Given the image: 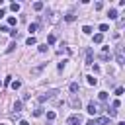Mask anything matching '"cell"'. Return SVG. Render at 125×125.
I'll use <instances>...</instances> for the list:
<instances>
[{
	"label": "cell",
	"instance_id": "obj_20",
	"mask_svg": "<svg viewBox=\"0 0 125 125\" xmlns=\"http://www.w3.org/2000/svg\"><path fill=\"white\" fill-rule=\"evenodd\" d=\"M55 41H57V35H49V39H47V43H49V45H53Z\"/></svg>",
	"mask_w": 125,
	"mask_h": 125
},
{
	"label": "cell",
	"instance_id": "obj_6",
	"mask_svg": "<svg viewBox=\"0 0 125 125\" xmlns=\"http://www.w3.org/2000/svg\"><path fill=\"white\" fill-rule=\"evenodd\" d=\"M94 123H96V125H111L109 117H98V119H96Z\"/></svg>",
	"mask_w": 125,
	"mask_h": 125
},
{
	"label": "cell",
	"instance_id": "obj_8",
	"mask_svg": "<svg viewBox=\"0 0 125 125\" xmlns=\"http://www.w3.org/2000/svg\"><path fill=\"white\" fill-rule=\"evenodd\" d=\"M107 18H109V20H115V18H117V10H115V8H111V10H109V14H107Z\"/></svg>",
	"mask_w": 125,
	"mask_h": 125
},
{
	"label": "cell",
	"instance_id": "obj_19",
	"mask_svg": "<svg viewBox=\"0 0 125 125\" xmlns=\"http://www.w3.org/2000/svg\"><path fill=\"white\" fill-rule=\"evenodd\" d=\"M82 31H84L86 35H90V33H92V27H90V25H84V27H82Z\"/></svg>",
	"mask_w": 125,
	"mask_h": 125
},
{
	"label": "cell",
	"instance_id": "obj_31",
	"mask_svg": "<svg viewBox=\"0 0 125 125\" xmlns=\"http://www.w3.org/2000/svg\"><path fill=\"white\" fill-rule=\"evenodd\" d=\"M64 66H66V61H62V62H59V70H62Z\"/></svg>",
	"mask_w": 125,
	"mask_h": 125
},
{
	"label": "cell",
	"instance_id": "obj_34",
	"mask_svg": "<svg viewBox=\"0 0 125 125\" xmlns=\"http://www.w3.org/2000/svg\"><path fill=\"white\" fill-rule=\"evenodd\" d=\"M20 125H29V123L27 121H20Z\"/></svg>",
	"mask_w": 125,
	"mask_h": 125
},
{
	"label": "cell",
	"instance_id": "obj_21",
	"mask_svg": "<svg viewBox=\"0 0 125 125\" xmlns=\"http://www.w3.org/2000/svg\"><path fill=\"white\" fill-rule=\"evenodd\" d=\"M117 115V109H107V117H115Z\"/></svg>",
	"mask_w": 125,
	"mask_h": 125
},
{
	"label": "cell",
	"instance_id": "obj_28",
	"mask_svg": "<svg viewBox=\"0 0 125 125\" xmlns=\"http://www.w3.org/2000/svg\"><path fill=\"white\" fill-rule=\"evenodd\" d=\"M14 49H16V43H12V45H10V47H8V49H6V53H12V51H14Z\"/></svg>",
	"mask_w": 125,
	"mask_h": 125
},
{
	"label": "cell",
	"instance_id": "obj_16",
	"mask_svg": "<svg viewBox=\"0 0 125 125\" xmlns=\"http://www.w3.org/2000/svg\"><path fill=\"white\" fill-rule=\"evenodd\" d=\"M25 43H27V45H35V37H33V35H29V37L25 39Z\"/></svg>",
	"mask_w": 125,
	"mask_h": 125
},
{
	"label": "cell",
	"instance_id": "obj_23",
	"mask_svg": "<svg viewBox=\"0 0 125 125\" xmlns=\"http://www.w3.org/2000/svg\"><path fill=\"white\" fill-rule=\"evenodd\" d=\"M47 119L53 121V119H55V111H47Z\"/></svg>",
	"mask_w": 125,
	"mask_h": 125
},
{
	"label": "cell",
	"instance_id": "obj_27",
	"mask_svg": "<svg viewBox=\"0 0 125 125\" xmlns=\"http://www.w3.org/2000/svg\"><path fill=\"white\" fill-rule=\"evenodd\" d=\"M119 105H121V104H119V100H113V104H111V107H113V109H117Z\"/></svg>",
	"mask_w": 125,
	"mask_h": 125
},
{
	"label": "cell",
	"instance_id": "obj_12",
	"mask_svg": "<svg viewBox=\"0 0 125 125\" xmlns=\"http://www.w3.org/2000/svg\"><path fill=\"white\" fill-rule=\"evenodd\" d=\"M10 86H12L14 90H18V88H21V80H14V82H12Z\"/></svg>",
	"mask_w": 125,
	"mask_h": 125
},
{
	"label": "cell",
	"instance_id": "obj_37",
	"mask_svg": "<svg viewBox=\"0 0 125 125\" xmlns=\"http://www.w3.org/2000/svg\"><path fill=\"white\" fill-rule=\"evenodd\" d=\"M0 125H4V123H0Z\"/></svg>",
	"mask_w": 125,
	"mask_h": 125
},
{
	"label": "cell",
	"instance_id": "obj_30",
	"mask_svg": "<svg viewBox=\"0 0 125 125\" xmlns=\"http://www.w3.org/2000/svg\"><path fill=\"white\" fill-rule=\"evenodd\" d=\"M47 51V45H39V53H45Z\"/></svg>",
	"mask_w": 125,
	"mask_h": 125
},
{
	"label": "cell",
	"instance_id": "obj_26",
	"mask_svg": "<svg viewBox=\"0 0 125 125\" xmlns=\"http://www.w3.org/2000/svg\"><path fill=\"white\" fill-rule=\"evenodd\" d=\"M100 100L105 102V100H107V94H105V92H100Z\"/></svg>",
	"mask_w": 125,
	"mask_h": 125
},
{
	"label": "cell",
	"instance_id": "obj_36",
	"mask_svg": "<svg viewBox=\"0 0 125 125\" xmlns=\"http://www.w3.org/2000/svg\"><path fill=\"white\" fill-rule=\"evenodd\" d=\"M0 43H2V37H0Z\"/></svg>",
	"mask_w": 125,
	"mask_h": 125
},
{
	"label": "cell",
	"instance_id": "obj_32",
	"mask_svg": "<svg viewBox=\"0 0 125 125\" xmlns=\"http://www.w3.org/2000/svg\"><path fill=\"white\" fill-rule=\"evenodd\" d=\"M121 94H123V88H121V86H119V88H117V90H115V96H121Z\"/></svg>",
	"mask_w": 125,
	"mask_h": 125
},
{
	"label": "cell",
	"instance_id": "obj_29",
	"mask_svg": "<svg viewBox=\"0 0 125 125\" xmlns=\"http://www.w3.org/2000/svg\"><path fill=\"white\" fill-rule=\"evenodd\" d=\"M41 113H43V111H41V107H37V109H35V111H33V115H35V117H39V115H41Z\"/></svg>",
	"mask_w": 125,
	"mask_h": 125
},
{
	"label": "cell",
	"instance_id": "obj_11",
	"mask_svg": "<svg viewBox=\"0 0 125 125\" xmlns=\"http://www.w3.org/2000/svg\"><path fill=\"white\" fill-rule=\"evenodd\" d=\"M86 78H88V84L90 86H96L98 84V78H94V76H86Z\"/></svg>",
	"mask_w": 125,
	"mask_h": 125
},
{
	"label": "cell",
	"instance_id": "obj_33",
	"mask_svg": "<svg viewBox=\"0 0 125 125\" xmlns=\"http://www.w3.org/2000/svg\"><path fill=\"white\" fill-rule=\"evenodd\" d=\"M4 14H6V12H4V10H0V18H4Z\"/></svg>",
	"mask_w": 125,
	"mask_h": 125
},
{
	"label": "cell",
	"instance_id": "obj_25",
	"mask_svg": "<svg viewBox=\"0 0 125 125\" xmlns=\"http://www.w3.org/2000/svg\"><path fill=\"white\" fill-rule=\"evenodd\" d=\"M107 29H109L107 23H102V25H100V31H107Z\"/></svg>",
	"mask_w": 125,
	"mask_h": 125
},
{
	"label": "cell",
	"instance_id": "obj_2",
	"mask_svg": "<svg viewBox=\"0 0 125 125\" xmlns=\"http://www.w3.org/2000/svg\"><path fill=\"white\" fill-rule=\"evenodd\" d=\"M57 94H59L57 90H49V92H45V94H41V96H39L37 100H39V102H45V100H51V98H55Z\"/></svg>",
	"mask_w": 125,
	"mask_h": 125
},
{
	"label": "cell",
	"instance_id": "obj_17",
	"mask_svg": "<svg viewBox=\"0 0 125 125\" xmlns=\"http://www.w3.org/2000/svg\"><path fill=\"white\" fill-rule=\"evenodd\" d=\"M70 92H72V94H76V92H78V84H76V82H72V84H70Z\"/></svg>",
	"mask_w": 125,
	"mask_h": 125
},
{
	"label": "cell",
	"instance_id": "obj_14",
	"mask_svg": "<svg viewBox=\"0 0 125 125\" xmlns=\"http://www.w3.org/2000/svg\"><path fill=\"white\" fill-rule=\"evenodd\" d=\"M64 20H66V21H74V20H76V16L70 12V14H66V16H64Z\"/></svg>",
	"mask_w": 125,
	"mask_h": 125
},
{
	"label": "cell",
	"instance_id": "obj_9",
	"mask_svg": "<svg viewBox=\"0 0 125 125\" xmlns=\"http://www.w3.org/2000/svg\"><path fill=\"white\" fill-rule=\"evenodd\" d=\"M43 68H45V62H43V64H39V66H35V68L31 70V74H39V72H41Z\"/></svg>",
	"mask_w": 125,
	"mask_h": 125
},
{
	"label": "cell",
	"instance_id": "obj_22",
	"mask_svg": "<svg viewBox=\"0 0 125 125\" xmlns=\"http://www.w3.org/2000/svg\"><path fill=\"white\" fill-rule=\"evenodd\" d=\"M8 25H16V18H14V16L8 18Z\"/></svg>",
	"mask_w": 125,
	"mask_h": 125
},
{
	"label": "cell",
	"instance_id": "obj_15",
	"mask_svg": "<svg viewBox=\"0 0 125 125\" xmlns=\"http://www.w3.org/2000/svg\"><path fill=\"white\" fill-rule=\"evenodd\" d=\"M10 10H12V12H20V4H18V2H14V4L10 6Z\"/></svg>",
	"mask_w": 125,
	"mask_h": 125
},
{
	"label": "cell",
	"instance_id": "obj_5",
	"mask_svg": "<svg viewBox=\"0 0 125 125\" xmlns=\"http://www.w3.org/2000/svg\"><path fill=\"white\" fill-rule=\"evenodd\" d=\"M98 111H100V107H98V104H94V102H90V104H88V113H90V115H96Z\"/></svg>",
	"mask_w": 125,
	"mask_h": 125
},
{
	"label": "cell",
	"instance_id": "obj_10",
	"mask_svg": "<svg viewBox=\"0 0 125 125\" xmlns=\"http://www.w3.org/2000/svg\"><path fill=\"white\" fill-rule=\"evenodd\" d=\"M102 41H104V35L102 33H96L94 35V43H102Z\"/></svg>",
	"mask_w": 125,
	"mask_h": 125
},
{
	"label": "cell",
	"instance_id": "obj_13",
	"mask_svg": "<svg viewBox=\"0 0 125 125\" xmlns=\"http://www.w3.org/2000/svg\"><path fill=\"white\" fill-rule=\"evenodd\" d=\"M33 10H35V12L43 10V2H35V4H33Z\"/></svg>",
	"mask_w": 125,
	"mask_h": 125
},
{
	"label": "cell",
	"instance_id": "obj_1",
	"mask_svg": "<svg viewBox=\"0 0 125 125\" xmlns=\"http://www.w3.org/2000/svg\"><path fill=\"white\" fill-rule=\"evenodd\" d=\"M80 123H82V115L80 113H74V115H70L66 119V125H80Z\"/></svg>",
	"mask_w": 125,
	"mask_h": 125
},
{
	"label": "cell",
	"instance_id": "obj_7",
	"mask_svg": "<svg viewBox=\"0 0 125 125\" xmlns=\"http://www.w3.org/2000/svg\"><path fill=\"white\" fill-rule=\"evenodd\" d=\"M86 64H94V55H92V49L86 51Z\"/></svg>",
	"mask_w": 125,
	"mask_h": 125
},
{
	"label": "cell",
	"instance_id": "obj_4",
	"mask_svg": "<svg viewBox=\"0 0 125 125\" xmlns=\"http://www.w3.org/2000/svg\"><path fill=\"white\" fill-rule=\"evenodd\" d=\"M115 61H117V64H123V62H125V59H123V51H121V47H117V51H115Z\"/></svg>",
	"mask_w": 125,
	"mask_h": 125
},
{
	"label": "cell",
	"instance_id": "obj_24",
	"mask_svg": "<svg viewBox=\"0 0 125 125\" xmlns=\"http://www.w3.org/2000/svg\"><path fill=\"white\" fill-rule=\"evenodd\" d=\"M35 29H37V25H35V23H31V25H29V27H27V31H29V33H33V31H35Z\"/></svg>",
	"mask_w": 125,
	"mask_h": 125
},
{
	"label": "cell",
	"instance_id": "obj_18",
	"mask_svg": "<svg viewBox=\"0 0 125 125\" xmlns=\"http://www.w3.org/2000/svg\"><path fill=\"white\" fill-rule=\"evenodd\" d=\"M21 105H23L21 102H16V104H14V109H16V113H18V111H21Z\"/></svg>",
	"mask_w": 125,
	"mask_h": 125
},
{
	"label": "cell",
	"instance_id": "obj_35",
	"mask_svg": "<svg viewBox=\"0 0 125 125\" xmlns=\"http://www.w3.org/2000/svg\"><path fill=\"white\" fill-rule=\"evenodd\" d=\"M117 125H125V123H123V121H119V123H117Z\"/></svg>",
	"mask_w": 125,
	"mask_h": 125
},
{
	"label": "cell",
	"instance_id": "obj_3",
	"mask_svg": "<svg viewBox=\"0 0 125 125\" xmlns=\"http://www.w3.org/2000/svg\"><path fill=\"white\" fill-rule=\"evenodd\" d=\"M70 105L74 109H80V98H76V94H70Z\"/></svg>",
	"mask_w": 125,
	"mask_h": 125
}]
</instances>
